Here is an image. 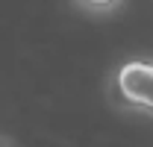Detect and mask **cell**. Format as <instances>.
I'll return each instance as SVG.
<instances>
[{"label":"cell","instance_id":"6da1fadb","mask_svg":"<svg viewBox=\"0 0 153 147\" xmlns=\"http://www.w3.org/2000/svg\"><path fill=\"white\" fill-rule=\"evenodd\" d=\"M115 88L121 100L135 109L153 112V62H127L115 74Z\"/></svg>","mask_w":153,"mask_h":147},{"label":"cell","instance_id":"7a4b0ae2","mask_svg":"<svg viewBox=\"0 0 153 147\" xmlns=\"http://www.w3.org/2000/svg\"><path fill=\"white\" fill-rule=\"evenodd\" d=\"M121 3L124 0H76V6L85 12H115Z\"/></svg>","mask_w":153,"mask_h":147},{"label":"cell","instance_id":"3957f363","mask_svg":"<svg viewBox=\"0 0 153 147\" xmlns=\"http://www.w3.org/2000/svg\"><path fill=\"white\" fill-rule=\"evenodd\" d=\"M0 147H15V144H12V138H6V135H0Z\"/></svg>","mask_w":153,"mask_h":147}]
</instances>
